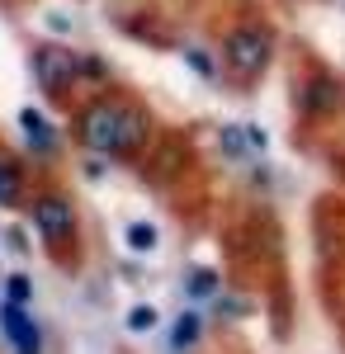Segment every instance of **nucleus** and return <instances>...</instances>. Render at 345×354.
I'll list each match as a JSON object with an SVG mask.
<instances>
[{
	"mask_svg": "<svg viewBox=\"0 0 345 354\" xmlns=\"http://www.w3.org/2000/svg\"><path fill=\"white\" fill-rule=\"evenodd\" d=\"M269 53H274V33L265 24H241L227 43H222V62L241 85H251L256 76H265Z\"/></svg>",
	"mask_w": 345,
	"mask_h": 354,
	"instance_id": "1",
	"label": "nucleus"
},
{
	"mask_svg": "<svg viewBox=\"0 0 345 354\" xmlns=\"http://www.w3.org/2000/svg\"><path fill=\"white\" fill-rule=\"evenodd\" d=\"M33 222H38V236L48 241V250H62L67 241H76V208L62 194H43L33 203Z\"/></svg>",
	"mask_w": 345,
	"mask_h": 354,
	"instance_id": "2",
	"label": "nucleus"
},
{
	"mask_svg": "<svg viewBox=\"0 0 345 354\" xmlns=\"http://www.w3.org/2000/svg\"><path fill=\"white\" fill-rule=\"evenodd\" d=\"M128 133H137V123H123L114 104H100V109H90V113H85V123H80V137H85V147H95V151H118Z\"/></svg>",
	"mask_w": 345,
	"mask_h": 354,
	"instance_id": "3",
	"label": "nucleus"
},
{
	"mask_svg": "<svg viewBox=\"0 0 345 354\" xmlns=\"http://www.w3.org/2000/svg\"><path fill=\"white\" fill-rule=\"evenodd\" d=\"M0 326L10 335V345L19 354H43V335L33 326V317H28L19 302H0Z\"/></svg>",
	"mask_w": 345,
	"mask_h": 354,
	"instance_id": "4",
	"label": "nucleus"
},
{
	"mask_svg": "<svg viewBox=\"0 0 345 354\" xmlns=\"http://www.w3.org/2000/svg\"><path fill=\"white\" fill-rule=\"evenodd\" d=\"M19 198H24V175H19V165L0 161V203L19 208Z\"/></svg>",
	"mask_w": 345,
	"mask_h": 354,
	"instance_id": "5",
	"label": "nucleus"
},
{
	"mask_svg": "<svg viewBox=\"0 0 345 354\" xmlns=\"http://www.w3.org/2000/svg\"><path fill=\"white\" fill-rule=\"evenodd\" d=\"M128 236H133V250H152V245H157V232H152V227H128Z\"/></svg>",
	"mask_w": 345,
	"mask_h": 354,
	"instance_id": "6",
	"label": "nucleus"
},
{
	"mask_svg": "<svg viewBox=\"0 0 345 354\" xmlns=\"http://www.w3.org/2000/svg\"><path fill=\"white\" fill-rule=\"evenodd\" d=\"M128 326H133V330H152V326H157V312H152V307H137Z\"/></svg>",
	"mask_w": 345,
	"mask_h": 354,
	"instance_id": "7",
	"label": "nucleus"
}]
</instances>
